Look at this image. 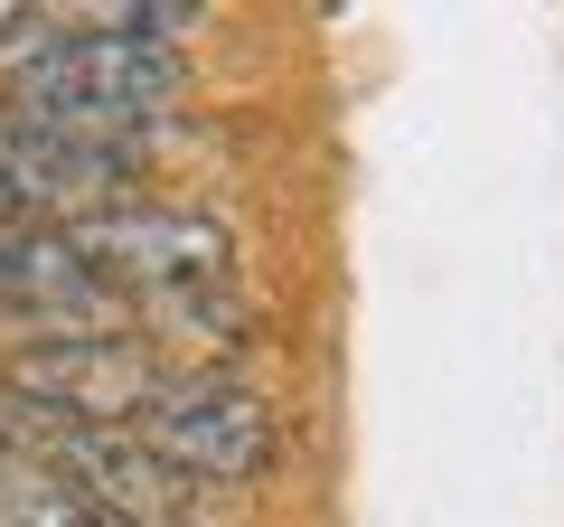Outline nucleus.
I'll return each mask as SVG.
<instances>
[{
	"instance_id": "nucleus-10",
	"label": "nucleus",
	"mask_w": 564,
	"mask_h": 527,
	"mask_svg": "<svg viewBox=\"0 0 564 527\" xmlns=\"http://www.w3.org/2000/svg\"><path fill=\"white\" fill-rule=\"evenodd\" d=\"M0 462H10V443H0Z\"/></svg>"
},
{
	"instance_id": "nucleus-9",
	"label": "nucleus",
	"mask_w": 564,
	"mask_h": 527,
	"mask_svg": "<svg viewBox=\"0 0 564 527\" xmlns=\"http://www.w3.org/2000/svg\"><path fill=\"white\" fill-rule=\"evenodd\" d=\"M47 29H57L47 10H10V0H0V47H10V39H47Z\"/></svg>"
},
{
	"instance_id": "nucleus-1",
	"label": "nucleus",
	"mask_w": 564,
	"mask_h": 527,
	"mask_svg": "<svg viewBox=\"0 0 564 527\" xmlns=\"http://www.w3.org/2000/svg\"><path fill=\"white\" fill-rule=\"evenodd\" d=\"M180 47H141L113 29H57L29 39L10 66V122L76 132V142H132V122H161L180 104Z\"/></svg>"
},
{
	"instance_id": "nucleus-3",
	"label": "nucleus",
	"mask_w": 564,
	"mask_h": 527,
	"mask_svg": "<svg viewBox=\"0 0 564 527\" xmlns=\"http://www.w3.org/2000/svg\"><path fill=\"white\" fill-rule=\"evenodd\" d=\"M76 245V264L95 283H113L122 302H151V292H188V283H226V226L198 207H151V198H113L85 207L76 226H57Z\"/></svg>"
},
{
	"instance_id": "nucleus-7",
	"label": "nucleus",
	"mask_w": 564,
	"mask_h": 527,
	"mask_svg": "<svg viewBox=\"0 0 564 527\" xmlns=\"http://www.w3.org/2000/svg\"><path fill=\"white\" fill-rule=\"evenodd\" d=\"M0 527H132V518H104L85 508L66 481H47L39 462H0Z\"/></svg>"
},
{
	"instance_id": "nucleus-5",
	"label": "nucleus",
	"mask_w": 564,
	"mask_h": 527,
	"mask_svg": "<svg viewBox=\"0 0 564 527\" xmlns=\"http://www.w3.org/2000/svg\"><path fill=\"white\" fill-rule=\"evenodd\" d=\"M122 180H132V142H76L0 114V236L76 226L85 207H113Z\"/></svg>"
},
{
	"instance_id": "nucleus-6",
	"label": "nucleus",
	"mask_w": 564,
	"mask_h": 527,
	"mask_svg": "<svg viewBox=\"0 0 564 527\" xmlns=\"http://www.w3.org/2000/svg\"><path fill=\"white\" fill-rule=\"evenodd\" d=\"M0 321L39 330V340H76V330L122 321V292L85 273L57 226H39V236H0Z\"/></svg>"
},
{
	"instance_id": "nucleus-8",
	"label": "nucleus",
	"mask_w": 564,
	"mask_h": 527,
	"mask_svg": "<svg viewBox=\"0 0 564 527\" xmlns=\"http://www.w3.org/2000/svg\"><path fill=\"white\" fill-rule=\"evenodd\" d=\"M151 321L170 330V340H207V348H236L245 330H254V311L236 302V283H188V292H151Z\"/></svg>"
},
{
	"instance_id": "nucleus-2",
	"label": "nucleus",
	"mask_w": 564,
	"mask_h": 527,
	"mask_svg": "<svg viewBox=\"0 0 564 527\" xmlns=\"http://www.w3.org/2000/svg\"><path fill=\"white\" fill-rule=\"evenodd\" d=\"M170 377H180V367H170L151 340H122V330L29 340V348H10V367H0V386H10L20 415H39V424H104V433H132L141 415L161 406Z\"/></svg>"
},
{
	"instance_id": "nucleus-4",
	"label": "nucleus",
	"mask_w": 564,
	"mask_h": 527,
	"mask_svg": "<svg viewBox=\"0 0 564 527\" xmlns=\"http://www.w3.org/2000/svg\"><path fill=\"white\" fill-rule=\"evenodd\" d=\"M141 443L161 452L188 490H245L273 471V406L226 377H170L161 406L141 415Z\"/></svg>"
}]
</instances>
